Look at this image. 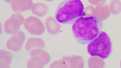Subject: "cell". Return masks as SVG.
Segmentation results:
<instances>
[{
	"mask_svg": "<svg viewBox=\"0 0 121 68\" xmlns=\"http://www.w3.org/2000/svg\"><path fill=\"white\" fill-rule=\"evenodd\" d=\"M95 8L94 6L92 5H89L86 6L83 11L82 17H94Z\"/></svg>",
	"mask_w": 121,
	"mask_h": 68,
	"instance_id": "18",
	"label": "cell"
},
{
	"mask_svg": "<svg viewBox=\"0 0 121 68\" xmlns=\"http://www.w3.org/2000/svg\"><path fill=\"white\" fill-rule=\"evenodd\" d=\"M107 0H87L91 5L95 6L105 4Z\"/></svg>",
	"mask_w": 121,
	"mask_h": 68,
	"instance_id": "19",
	"label": "cell"
},
{
	"mask_svg": "<svg viewBox=\"0 0 121 68\" xmlns=\"http://www.w3.org/2000/svg\"><path fill=\"white\" fill-rule=\"evenodd\" d=\"M45 65L42 60L36 56L31 57L27 63V66L28 68H43Z\"/></svg>",
	"mask_w": 121,
	"mask_h": 68,
	"instance_id": "16",
	"label": "cell"
},
{
	"mask_svg": "<svg viewBox=\"0 0 121 68\" xmlns=\"http://www.w3.org/2000/svg\"><path fill=\"white\" fill-rule=\"evenodd\" d=\"M84 8L81 0H65L58 6L56 18L60 24H71L82 17Z\"/></svg>",
	"mask_w": 121,
	"mask_h": 68,
	"instance_id": "2",
	"label": "cell"
},
{
	"mask_svg": "<svg viewBox=\"0 0 121 68\" xmlns=\"http://www.w3.org/2000/svg\"><path fill=\"white\" fill-rule=\"evenodd\" d=\"M111 14L118 15L121 13V0H112L109 4Z\"/></svg>",
	"mask_w": 121,
	"mask_h": 68,
	"instance_id": "17",
	"label": "cell"
},
{
	"mask_svg": "<svg viewBox=\"0 0 121 68\" xmlns=\"http://www.w3.org/2000/svg\"><path fill=\"white\" fill-rule=\"evenodd\" d=\"M4 0L9 4H11L13 1V0Z\"/></svg>",
	"mask_w": 121,
	"mask_h": 68,
	"instance_id": "20",
	"label": "cell"
},
{
	"mask_svg": "<svg viewBox=\"0 0 121 68\" xmlns=\"http://www.w3.org/2000/svg\"><path fill=\"white\" fill-rule=\"evenodd\" d=\"M46 1H48V2H52V1H53L54 0H45Z\"/></svg>",
	"mask_w": 121,
	"mask_h": 68,
	"instance_id": "21",
	"label": "cell"
},
{
	"mask_svg": "<svg viewBox=\"0 0 121 68\" xmlns=\"http://www.w3.org/2000/svg\"><path fill=\"white\" fill-rule=\"evenodd\" d=\"M111 13L109 5L106 4L96 6L95 8L94 17L104 21L109 18Z\"/></svg>",
	"mask_w": 121,
	"mask_h": 68,
	"instance_id": "10",
	"label": "cell"
},
{
	"mask_svg": "<svg viewBox=\"0 0 121 68\" xmlns=\"http://www.w3.org/2000/svg\"><path fill=\"white\" fill-rule=\"evenodd\" d=\"M26 40V35L23 32L19 30L12 34L7 40L6 46L8 49L14 52H18L21 50Z\"/></svg>",
	"mask_w": 121,
	"mask_h": 68,
	"instance_id": "7",
	"label": "cell"
},
{
	"mask_svg": "<svg viewBox=\"0 0 121 68\" xmlns=\"http://www.w3.org/2000/svg\"><path fill=\"white\" fill-rule=\"evenodd\" d=\"M45 42L42 38L39 37H31L28 39L25 44V48L29 51L38 49L44 48Z\"/></svg>",
	"mask_w": 121,
	"mask_h": 68,
	"instance_id": "11",
	"label": "cell"
},
{
	"mask_svg": "<svg viewBox=\"0 0 121 68\" xmlns=\"http://www.w3.org/2000/svg\"><path fill=\"white\" fill-rule=\"evenodd\" d=\"M25 19L19 13L14 14L6 20L4 24V30L5 33L13 34L18 32L20 27L23 24Z\"/></svg>",
	"mask_w": 121,
	"mask_h": 68,
	"instance_id": "6",
	"label": "cell"
},
{
	"mask_svg": "<svg viewBox=\"0 0 121 68\" xmlns=\"http://www.w3.org/2000/svg\"><path fill=\"white\" fill-rule=\"evenodd\" d=\"M87 50L90 56H97L105 60L112 52V43L110 37L107 32L101 31L96 38L88 44Z\"/></svg>",
	"mask_w": 121,
	"mask_h": 68,
	"instance_id": "3",
	"label": "cell"
},
{
	"mask_svg": "<svg viewBox=\"0 0 121 68\" xmlns=\"http://www.w3.org/2000/svg\"><path fill=\"white\" fill-rule=\"evenodd\" d=\"M49 8L45 4L37 2L33 4L31 10L35 15L38 17H43L49 12Z\"/></svg>",
	"mask_w": 121,
	"mask_h": 68,
	"instance_id": "12",
	"label": "cell"
},
{
	"mask_svg": "<svg viewBox=\"0 0 121 68\" xmlns=\"http://www.w3.org/2000/svg\"><path fill=\"white\" fill-rule=\"evenodd\" d=\"M103 22L96 17H81L73 23L74 38L81 45H87L96 38L102 31Z\"/></svg>",
	"mask_w": 121,
	"mask_h": 68,
	"instance_id": "1",
	"label": "cell"
},
{
	"mask_svg": "<svg viewBox=\"0 0 121 68\" xmlns=\"http://www.w3.org/2000/svg\"><path fill=\"white\" fill-rule=\"evenodd\" d=\"M33 4L32 0H13L11 5L14 12L19 13L31 10Z\"/></svg>",
	"mask_w": 121,
	"mask_h": 68,
	"instance_id": "8",
	"label": "cell"
},
{
	"mask_svg": "<svg viewBox=\"0 0 121 68\" xmlns=\"http://www.w3.org/2000/svg\"><path fill=\"white\" fill-rule=\"evenodd\" d=\"M87 65L89 68H104L105 66V62L104 59L99 56H91L87 60Z\"/></svg>",
	"mask_w": 121,
	"mask_h": 68,
	"instance_id": "15",
	"label": "cell"
},
{
	"mask_svg": "<svg viewBox=\"0 0 121 68\" xmlns=\"http://www.w3.org/2000/svg\"><path fill=\"white\" fill-rule=\"evenodd\" d=\"M25 29L35 36H41L45 32V25L38 17L30 16L25 19L24 23Z\"/></svg>",
	"mask_w": 121,
	"mask_h": 68,
	"instance_id": "5",
	"label": "cell"
},
{
	"mask_svg": "<svg viewBox=\"0 0 121 68\" xmlns=\"http://www.w3.org/2000/svg\"><path fill=\"white\" fill-rule=\"evenodd\" d=\"M120 67H121V61H120Z\"/></svg>",
	"mask_w": 121,
	"mask_h": 68,
	"instance_id": "22",
	"label": "cell"
},
{
	"mask_svg": "<svg viewBox=\"0 0 121 68\" xmlns=\"http://www.w3.org/2000/svg\"><path fill=\"white\" fill-rule=\"evenodd\" d=\"M13 55L9 52L5 50H0V68H8L11 63Z\"/></svg>",
	"mask_w": 121,
	"mask_h": 68,
	"instance_id": "14",
	"label": "cell"
},
{
	"mask_svg": "<svg viewBox=\"0 0 121 68\" xmlns=\"http://www.w3.org/2000/svg\"><path fill=\"white\" fill-rule=\"evenodd\" d=\"M45 25L47 32L52 35L59 34L61 28L60 23L53 16L47 17L45 22Z\"/></svg>",
	"mask_w": 121,
	"mask_h": 68,
	"instance_id": "9",
	"label": "cell"
},
{
	"mask_svg": "<svg viewBox=\"0 0 121 68\" xmlns=\"http://www.w3.org/2000/svg\"><path fill=\"white\" fill-rule=\"evenodd\" d=\"M31 57L36 56L42 60L46 65L49 63L51 60L50 55L48 52L42 48H38L30 51Z\"/></svg>",
	"mask_w": 121,
	"mask_h": 68,
	"instance_id": "13",
	"label": "cell"
},
{
	"mask_svg": "<svg viewBox=\"0 0 121 68\" xmlns=\"http://www.w3.org/2000/svg\"><path fill=\"white\" fill-rule=\"evenodd\" d=\"M85 61L82 56L73 55L64 57L60 60L54 61L51 64V68H83Z\"/></svg>",
	"mask_w": 121,
	"mask_h": 68,
	"instance_id": "4",
	"label": "cell"
}]
</instances>
